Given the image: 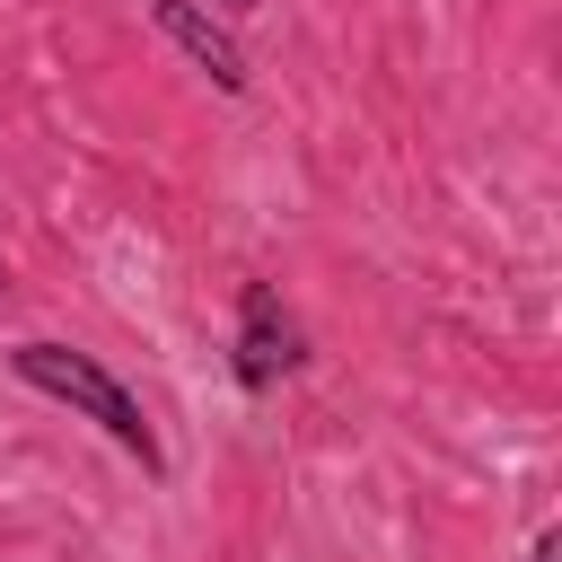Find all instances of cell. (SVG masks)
Segmentation results:
<instances>
[{
  "mask_svg": "<svg viewBox=\"0 0 562 562\" xmlns=\"http://www.w3.org/2000/svg\"><path fill=\"white\" fill-rule=\"evenodd\" d=\"M527 562H553V527H544V536H536V544H527Z\"/></svg>",
  "mask_w": 562,
  "mask_h": 562,
  "instance_id": "277c9868",
  "label": "cell"
},
{
  "mask_svg": "<svg viewBox=\"0 0 562 562\" xmlns=\"http://www.w3.org/2000/svg\"><path fill=\"white\" fill-rule=\"evenodd\" d=\"M220 9H228V18H246V9H263V0H220Z\"/></svg>",
  "mask_w": 562,
  "mask_h": 562,
  "instance_id": "5b68a950",
  "label": "cell"
},
{
  "mask_svg": "<svg viewBox=\"0 0 562 562\" xmlns=\"http://www.w3.org/2000/svg\"><path fill=\"white\" fill-rule=\"evenodd\" d=\"M9 378L18 386H35V395H53V404H70L79 422H97L140 474H167V448H158V430H149V413H140V395L97 360V351H70V342H18L9 351Z\"/></svg>",
  "mask_w": 562,
  "mask_h": 562,
  "instance_id": "6da1fadb",
  "label": "cell"
},
{
  "mask_svg": "<svg viewBox=\"0 0 562 562\" xmlns=\"http://www.w3.org/2000/svg\"><path fill=\"white\" fill-rule=\"evenodd\" d=\"M299 360H307L299 316L281 307V290H272V281H246V290H237V351H228L237 386H246V395H272L281 378H299Z\"/></svg>",
  "mask_w": 562,
  "mask_h": 562,
  "instance_id": "7a4b0ae2",
  "label": "cell"
},
{
  "mask_svg": "<svg viewBox=\"0 0 562 562\" xmlns=\"http://www.w3.org/2000/svg\"><path fill=\"white\" fill-rule=\"evenodd\" d=\"M149 18H158V35L211 79V88H228V97H246L255 88V70H246V53H237V35L202 9V0H149Z\"/></svg>",
  "mask_w": 562,
  "mask_h": 562,
  "instance_id": "3957f363",
  "label": "cell"
},
{
  "mask_svg": "<svg viewBox=\"0 0 562 562\" xmlns=\"http://www.w3.org/2000/svg\"><path fill=\"white\" fill-rule=\"evenodd\" d=\"M0 290H9V263H0Z\"/></svg>",
  "mask_w": 562,
  "mask_h": 562,
  "instance_id": "8992f818",
  "label": "cell"
}]
</instances>
